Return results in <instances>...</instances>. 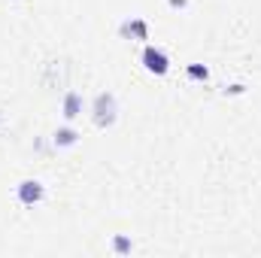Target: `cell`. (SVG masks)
<instances>
[{
    "instance_id": "cell-4",
    "label": "cell",
    "mask_w": 261,
    "mask_h": 258,
    "mask_svg": "<svg viewBox=\"0 0 261 258\" xmlns=\"http://www.w3.org/2000/svg\"><path fill=\"white\" fill-rule=\"evenodd\" d=\"M79 110H82V97L76 94V91H70L64 97V116L67 119H76L79 116Z\"/></svg>"
},
{
    "instance_id": "cell-8",
    "label": "cell",
    "mask_w": 261,
    "mask_h": 258,
    "mask_svg": "<svg viewBox=\"0 0 261 258\" xmlns=\"http://www.w3.org/2000/svg\"><path fill=\"white\" fill-rule=\"evenodd\" d=\"M186 3H189V0H170V6H173V9H179V6H186Z\"/></svg>"
},
{
    "instance_id": "cell-2",
    "label": "cell",
    "mask_w": 261,
    "mask_h": 258,
    "mask_svg": "<svg viewBox=\"0 0 261 258\" xmlns=\"http://www.w3.org/2000/svg\"><path fill=\"white\" fill-rule=\"evenodd\" d=\"M143 64H146V70L164 76V73H167V55H164L161 49H152V46H149V49L143 52Z\"/></svg>"
},
{
    "instance_id": "cell-6",
    "label": "cell",
    "mask_w": 261,
    "mask_h": 258,
    "mask_svg": "<svg viewBox=\"0 0 261 258\" xmlns=\"http://www.w3.org/2000/svg\"><path fill=\"white\" fill-rule=\"evenodd\" d=\"M189 76H192V79H206V67L192 64V67H189Z\"/></svg>"
},
{
    "instance_id": "cell-5",
    "label": "cell",
    "mask_w": 261,
    "mask_h": 258,
    "mask_svg": "<svg viewBox=\"0 0 261 258\" xmlns=\"http://www.w3.org/2000/svg\"><path fill=\"white\" fill-rule=\"evenodd\" d=\"M73 143H76V131L61 128L58 134H55V146H73Z\"/></svg>"
},
{
    "instance_id": "cell-7",
    "label": "cell",
    "mask_w": 261,
    "mask_h": 258,
    "mask_svg": "<svg viewBox=\"0 0 261 258\" xmlns=\"http://www.w3.org/2000/svg\"><path fill=\"white\" fill-rule=\"evenodd\" d=\"M116 252H130V240H125V237H116Z\"/></svg>"
},
{
    "instance_id": "cell-1",
    "label": "cell",
    "mask_w": 261,
    "mask_h": 258,
    "mask_svg": "<svg viewBox=\"0 0 261 258\" xmlns=\"http://www.w3.org/2000/svg\"><path fill=\"white\" fill-rule=\"evenodd\" d=\"M94 122L100 125V128H107V125H113L116 122V100H113V94H97L94 97Z\"/></svg>"
},
{
    "instance_id": "cell-3",
    "label": "cell",
    "mask_w": 261,
    "mask_h": 258,
    "mask_svg": "<svg viewBox=\"0 0 261 258\" xmlns=\"http://www.w3.org/2000/svg\"><path fill=\"white\" fill-rule=\"evenodd\" d=\"M18 200H21V203H37V200H43V186H40L37 179H24V183L18 186Z\"/></svg>"
}]
</instances>
